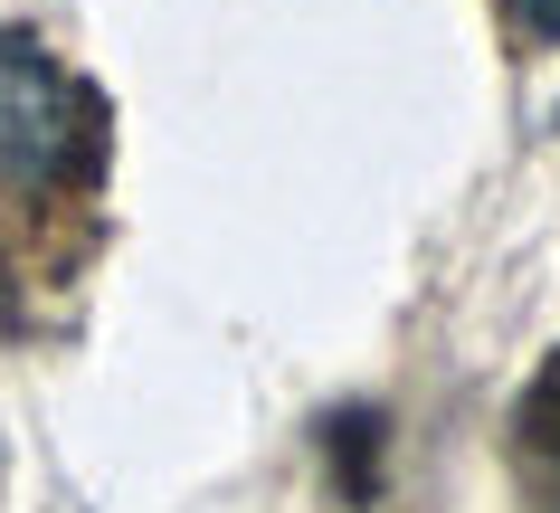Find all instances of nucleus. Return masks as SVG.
<instances>
[{"mask_svg":"<svg viewBox=\"0 0 560 513\" xmlns=\"http://www.w3.org/2000/svg\"><path fill=\"white\" fill-rule=\"evenodd\" d=\"M95 152V95L48 48L0 38V190H58Z\"/></svg>","mask_w":560,"mask_h":513,"instance_id":"nucleus-1","label":"nucleus"},{"mask_svg":"<svg viewBox=\"0 0 560 513\" xmlns=\"http://www.w3.org/2000/svg\"><path fill=\"white\" fill-rule=\"evenodd\" d=\"M523 447L560 466V352L541 362V381H532V399H523Z\"/></svg>","mask_w":560,"mask_h":513,"instance_id":"nucleus-2","label":"nucleus"},{"mask_svg":"<svg viewBox=\"0 0 560 513\" xmlns=\"http://www.w3.org/2000/svg\"><path fill=\"white\" fill-rule=\"evenodd\" d=\"M503 20H513L532 48H560V0H503Z\"/></svg>","mask_w":560,"mask_h":513,"instance_id":"nucleus-3","label":"nucleus"}]
</instances>
